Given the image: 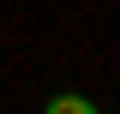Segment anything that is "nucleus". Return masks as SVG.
<instances>
[{"instance_id":"obj_1","label":"nucleus","mask_w":120,"mask_h":114,"mask_svg":"<svg viewBox=\"0 0 120 114\" xmlns=\"http://www.w3.org/2000/svg\"><path fill=\"white\" fill-rule=\"evenodd\" d=\"M48 114H96V102H90V96H54Z\"/></svg>"}]
</instances>
